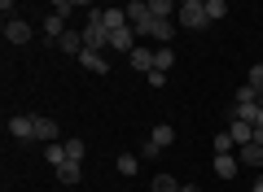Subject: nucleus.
<instances>
[{"instance_id":"ddd939ff","label":"nucleus","mask_w":263,"mask_h":192,"mask_svg":"<svg viewBox=\"0 0 263 192\" xmlns=\"http://www.w3.org/2000/svg\"><path fill=\"white\" fill-rule=\"evenodd\" d=\"M237 162L250 166V170H259V166H263V144H246V148H237Z\"/></svg>"},{"instance_id":"1a4fd4ad","label":"nucleus","mask_w":263,"mask_h":192,"mask_svg":"<svg viewBox=\"0 0 263 192\" xmlns=\"http://www.w3.org/2000/svg\"><path fill=\"white\" fill-rule=\"evenodd\" d=\"M127 61H132V70L149 74V70H154V48H149V44H136V53H132Z\"/></svg>"},{"instance_id":"c85d7f7f","label":"nucleus","mask_w":263,"mask_h":192,"mask_svg":"<svg viewBox=\"0 0 263 192\" xmlns=\"http://www.w3.org/2000/svg\"><path fill=\"white\" fill-rule=\"evenodd\" d=\"M254 131H263V105H259V114H254Z\"/></svg>"},{"instance_id":"bb28decb","label":"nucleus","mask_w":263,"mask_h":192,"mask_svg":"<svg viewBox=\"0 0 263 192\" xmlns=\"http://www.w3.org/2000/svg\"><path fill=\"white\" fill-rule=\"evenodd\" d=\"M215 153H237V144H233L228 131H219V136H215Z\"/></svg>"},{"instance_id":"4be33fe9","label":"nucleus","mask_w":263,"mask_h":192,"mask_svg":"<svg viewBox=\"0 0 263 192\" xmlns=\"http://www.w3.org/2000/svg\"><path fill=\"white\" fill-rule=\"evenodd\" d=\"M114 166H119V175H136V170H141V157H136V153H119Z\"/></svg>"},{"instance_id":"f3484780","label":"nucleus","mask_w":263,"mask_h":192,"mask_svg":"<svg viewBox=\"0 0 263 192\" xmlns=\"http://www.w3.org/2000/svg\"><path fill=\"white\" fill-rule=\"evenodd\" d=\"M66 31H70V27H66V22L57 18V13H48V18H44V35H48V39H62Z\"/></svg>"},{"instance_id":"7ed1b4c3","label":"nucleus","mask_w":263,"mask_h":192,"mask_svg":"<svg viewBox=\"0 0 263 192\" xmlns=\"http://www.w3.org/2000/svg\"><path fill=\"white\" fill-rule=\"evenodd\" d=\"M176 18H180V27H184V31H202V27L211 22V18H206V0H184Z\"/></svg>"},{"instance_id":"f257e3e1","label":"nucleus","mask_w":263,"mask_h":192,"mask_svg":"<svg viewBox=\"0 0 263 192\" xmlns=\"http://www.w3.org/2000/svg\"><path fill=\"white\" fill-rule=\"evenodd\" d=\"M84 48L110 53V31H105V22H101V9H88V18H84Z\"/></svg>"},{"instance_id":"423d86ee","label":"nucleus","mask_w":263,"mask_h":192,"mask_svg":"<svg viewBox=\"0 0 263 192\" xmlns=\"http://www.w3.org/2000/svg\"><path fill=\"white\" fill-rule=\"evenodd\" d=\"M31 35H35V31H31V22H27V18L5 22V39H9V44H31Z\"/></svg>"},{"instance_id":"9b49d317","label":"nucleus","mask_w":263,"mask_h":192,"mask_svg":"<svg viewBox=\"0 0 263 192\" xmlns=\"http://www.w3.org/2000/svg\"><path fill=\"white\" fill-rule=\"evenodd\" d=\"M237 170H241V162H237V153H215V175H219V179H233Z\"/></svg>"},{"instance_id":"9d476101","label":"nucleus","mask_w":263,"mask_h":192,"mask_svg":"<svg viewBox=\"0 0 263 192\" xmlns=\"http://www.w3.org/2000/svg\"><path fill=\"white\" fill-rule=\"evenodd\" d=\"M228 136H233L237 148H246L254 140V127H250V122H241V118H233V122H228Z\"/></svg>"},{"instance_id":"6ab92c4d","label":"nucleus","mask_w":263,"mask_h":192,"mask_svg":"<svg viewBox=\"0 0 263 192\" xmlns=\"http://www.w3.org/2000/svg\"><path fill=\"white\" fill-rule=\"evenodd\" d=\"M149 13H154V18H176L180 5H171V0H149Z\"/></svg>"},{"instance_id":"b1692460","label":"nucleus","mask_w":263,"mask_h":192,"mask_svg":"<svg viewBox=\"0 0 263 192\" xmlns=\"http://www.w3.org/2000/svg\"><path fill=\"white\" fill-rule=\"evenodd\" d=\"M62 144H66V162L84 166V140H62Z\"/></svg>"},{"instance_id":"a878e982","label":"nucleus","mask_w":263,"mask_h":192,"mask_svg":"<svg viewBox=\"0 0 263 192\" xmlns=\"http://www.w3.org/2000/svg\"><path fill=\"white\" fill-rule=\"evenodd\" d=\"M224 13H228V5H224V0H206V18H211V22H219Z\"/></svg>"},{"instance_id":"7c9ffc66","label":"nucleus","mask_w":263,"mask_h":192,"mask_svg":"<svg viewBox=\"0 0 263 192\" xmlns=\"http://www.w3.org/2000/svg\"><path fill=\"white\" fill-rule=\"evenodd\" d=\"M259 105H263V92H259Z\"/></svg>"},{"instance_id":"f8f14e48","label":"nucleus","mask_w":263,"mask_h":192,"mask_svg":"<svg viewBox=\"0 0 263 192\" xmlns=\"http://www.w3.org/2000/svg\"><path fill=\"white\" fill-rule=\"evenodd\" d=\"M35 140H40V144H53V140H57V122L44 118V114H35Z\"/></svg>"},{"instance_id":"a211bd4d","label":"nucleus","mask_w":263,"mask_h":192,"mask_svg":"<svg viewBox=\"0 0 263 192\" xmlns=\"http://www.w3.org/2000/svg\"><path fill=\"white\" fill-rule=\"evenodd\" d=\"M44 157L53 162V170H57V166H66V144H62V140H53V144H44Z\"/></svg>"},{"instance_id":"5701e85b","label":"nucleus","mask_w":263,"mask_h":192,"mask_svg":"<svg viewBox=\"0 0 263 192\" xmlns=\"http://www.w3.org/2000/svg\"><path fill=\"white\" fill-rule=\"evenodd\" d=\"M48 9H53L57 18L66 22V18H70V13H75V9H88V5H75V0H53V5H48Z\"/></svg>"},{"instance_id":"393cba45","label":"nucleus","mask_w":263,"mask_h":192,"mask_svg":"<svg viewBox=\"0 0 263 192\" xmlns=\"http://www.w3.org/2000/svg\"><path fill=\"white\" fill-rule=\"evenodd\" d=\"M241 105H259V88L241 83V88H237V110H241Z\"/></svg>"},{"instance_id":"39448f33","label":"nucleus","mask_w":263,"mask_h":192,"mask_svg":"<svg viewBox=\"0 0 263 192\" xmlns=\"http://www.w3.org/2000/svg\"><path fill=\"white\" fill-rule=\"evenodd\" d=\"M9 136L13 140H35V114H13L9 118Z\"/></svg>"},{"instance_id":"cd10ccee","label":"nucleus","mask_w":263,"mask_h":192,"mask_svg":"<svg viewBox=\"0 0 263 192\" xmlns=\"http://www.w3.org/2000/svg\"><path fill=\"white\" fill-rule=\"evenodd\" d=\"M246 83H250V88H259V92H263V61H254V66H250V79H246Z\"/></svg>"},{"instance_id":"dca6fc26","label":"nucleus","mask_w":263,"mask_h":192,"mask_svg":"<svg viewBox=\"0 0 263 192\" xmlns=\"http://www.w3.org/2000/svg\"><path fill=\"white\" fill-rule=\"evenodd\" d=\"M184 183H176V175H154L149 179V192H180Z\"/></svg>"},{"instance_id":"2eb2a0df","label":"nucleus","mask_w":263,"mask_h":192,"mask_svg":"<svg viewBox=\"0 0 263 192\" xmlns=\"http://www.w3.org/2000/svg\"><path fill=\"white\" fill-rule=\"evenodd\" d=\"M149 39H158V48L167 44V39H176V18H158L154 22V35Z\"/></svg>"},{"instance_id":"412c9836","label":"nucleus","mask_w":263,"mask_h":192,"mask_svg":"<svg viewBox=\"0 0 263 192\" xmlns=\"http://www.w3.org/2000/svg\"><path fill=\"white\" fill-rule=\"evenodd\" d=\"M79 175H84V166H75V162L57 166V183H79Z\"/></svg>"},{"instance_id":"4468645a","label":"nucleus","mask_w":263,"mask_h":192,"mask_svg":"<svg viewBox=\"0 0 263 192\" xmlns=\"http://www.w3.org/2000/svg\"><path fill=\"white\" fill-rule=\"evenodd\" d=\"M57 48L70 53V57H79V53H84V31H66V35L57 39Z\"/></svg>"},{"instance_id":"20e7f679","label":"nucleus","mask_w":263,"mask_h":192,"mask_svg":"<svg viewBox=\"0 0 263 192\" xmlns=\"http://www.w3.org/2000/svg\"><path fill=\"white\" fill-rule=\"evenodd\" d=\"M171 140H176V127H171V122H158V127L149 131V144H145L141 153L154 157V153H162V148H171Z\"/></svg>"},{"instance_id":"0eeeda50","label":"nucleus","mask_w":263,"mask_h":192,"mask_svg":"<svg viewBox=\"0 0 263 192\" xmlns=\"http://www.w3.org/2000/svg\"><path fill=\"white\" fill-rule=\"evenodd\" d=\"M79 66H84V70H92V74H110V57L97 53V48H84V53H79Z\"/></svg>"},{"instance_id":"aec40b11","label":"nucleus","mask_w":263,"mask_h":192,"mask_svg":"<svg viewBox=\"0 0 263 192\" xmlns=\"http://www.w3.org/2000/svg\"><path fill=\"white\" fill-rule=\"evenodd\" d=\"M171 61H176V53H171L167 44H162V48H154V70H162V74H167V70H171Z\"/></svg>"},{"instance_id":"f03ea898","label":"nucleus","mask_w":263,"mask_h":192,"mask_svg":"<svg viewBox=\"0 0 263 192\" xmlns=\"http://www.w3.org/2000/svg\"><path fill=\"white\" fill-rule=\"evenodd\" d=\"M123 9H127V27L136 31V39H149L154 35V13H149V0H132V5H123Z\"/></svg>"},{"instance_id":"c756f323","label":"nucleus","mask_w":263,"mask_h":192,"mask_svg":"<svg viewBox=\"0 0 263 192\" xmlns=\"http://www.w3.org/2000/svg\"><path fill=\"white\" fill-rule=\"evenodd\" d=\"M180 192H202V188H193V183H184V188H180Z\"/></svg>"},{"instance_id":"6e6552de","label":"nucleus","mask_w":263,"mask_h":192,"mask_svg":"<svg viewBox=\"0 0 263 192\" xmlns=\"http://www.w3.org/2000/svg\"><path fill=\"white\" fill-rule=\"evenodd\" d=\"M110 48H114V53H136V31H132V27H123V31H114V35H110Z\"/></svg>"}]
</instances>
